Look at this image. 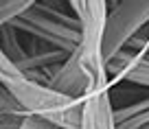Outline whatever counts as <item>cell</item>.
Returning <instances> with one entry per match:
<instances>
[{
	"label": "cell",
	"mask_w": 149,
	"mask_h": 129,
	"mask_svg": "<svg viewBox=\"0 0 149 129\" xmlns=\"http://www.w3.org/2000/svg\"><path fill=\"white\" fill-rule=\"evenodd\" d=\"M0 81L2 88L9 90L22 103L29 116H37L55 125L57 129H81V112H84L81 98L66 96L53 90L51 85L29 79L5 55H0Z\"/></svg>",
	"instance_id": "obj_1"
},
{
	"label": "cell",
	"mask_w": 149,
	"mask_h": 129,
	"mask_svg": "<svg viewBox=\"0 0 149 129\" xmlns=\"http://www.w3.org/2000/svg\"><path fill=\"white\" fill-rule=\"evenodd\" d=\"M18 33H24L31 40H37L51 48L72 55L81 44V22L74 13H64L57 2H37L31 11L11 22Z\"/></svg>",
	"instance_id": "obj_2"
},
{
	"label": "cell",
	"mask_w": 149,
	"mask_h": 129,
	"mask_svg": "<svg viewBox=\"0 0 149 129\" xmlns=\"http://www.w3.org/2000/svg\"><path fill=\"white\" fill-rule=\"evenodd\" d=\"M70 11L81 22V44L77 48L81 68L86 72L88 83L110 79L107 64L103 55V40H105V22L110 2L107 0H70Z\"/></svg>",
	"instance_id": "obj_3"
},
{
	"label": "cell",
	"mask_w": 149,
	"mask_h": 129,
	"mask_svg": "<svg viewBox=\"0 0 149 129\" xmlns=\"http://www.w3.org/2000/svg\"><path fill=\"white\" fill-rule=\"evenodd\" d=\"M147 26H149V0L110 2L105 22V40H103L105 64H110L118 53L127 51V46Z\"/></svg>",
	"instance_id": "obj_4"
},
{
	"label": "cell",
	"mask_w": 149,
	"mask_h": 129,
	"mask_svg": "<svg viewBox=\"0 0 149 129\" xmlns=\"http://www.w3.org/2000/svg\"><path fill=\"white\" fill-rule=\"evenodd\" d=\"M110 79L88 83V92L81 98V129H118L114 120V105H112Z\"/></svg>",
	"instance_id": "obj_5"
},
{
	"label": "cell",
	"mask_w": 149,
	"mask_h": 129,
	"mask_svg": "<svg viewBox=\"0 0 149 129\" xmlns=\"http://www.w3.org/2000/svg\"><path fill=\"white\" fill-rule=\"evenodd\" d=\"M110 83L125 81L140 88H149V55L138 51H123L107 64Z\"/></svg>",
	"instance_id": "obj_6"
},
{
	"label": "cell",
	"mask_w": 149,
	"mask_h": 129,
	"mask_svg": "<svg viewBox=\"0 0 149 129\" xmlns=\"http://www.w3.org/2000/svg\"><path fill=\"white\" fill-rule=\"evenodd\" d=\"M53 90L66 94V96L72 98H84L86 92H88V79H86V72L81 68L79 61V53L74 51L64 64L59 66V70L55 72L53 81L48 83Z\"/></svg>",
	"instance_id": "obj_7"
},
{
	"label": "cell",
	"mask_w": 149,
	"mask_h": 129,
	"mask_svg": "<svg viewBox=\"0 0 149 129\" xmlns=\"http://www.w3.org/2000/svg\"><path fill=\"white\" fill-rule=\"evenodd\" d=\"M2 55L9 57L15 66L22 64L29 57L26 48L22 46V42L18 40V31L13 26H2Z\"/></svg>",
	"instance_id": "obj_8"
},
{
	"label": "cell",
	"mask_w": 149,
	"mask_h": 129,
	"mask_svg": "<svg viewBox=\"0 0 149 129\" xmlns=\"http://www.w3.org/2000/svg\"><path fill=\"white\" fill-rule=\"evenodd\" d=\"M35 0H2L0 2V24L9 26L18 18H22L26 11L33 9Z\"/></svg>",
	"instance_id": "obj_9"
},
{
	"label": "cell",
	"mask_w": 149,
	"mask_h": 129,
	"mask_svg": "<svg viewBox=\"0 0 149 129\" xmlns=\"http://www.w3.org/2000/svg\"><path fill=\"white\" fill-rule=\"evenodd\" d=\"M145 112H149V96L140 98V101H136V103H127V105H123V107H116V110H114V120H116V125H123V123H127V120L136 118V116L145 114Z\"/></svg>",
	"instance_id": "obj_10"
},
{
	"label": "cell",
	"mask_w": 149,
	"mask_h": 129,
	"mask_svg": "<svg viewBox=\"0 0 149 129\" xmlns=\"http://www.w3.org/2000/svg\"><path fill=\"white\" fill-rule=\"evenodd\" d=\"M0 114H9V116H22V118H26L29 112L22 107V103L18 101V98L13 96V94L9 92V90L2 88V92H0Z\"/></svg>",
	"instance_id": "obj_11"
},
{
	"label": "cell",
	"mask_w": 149,
	"mask_h": 129,
	"mask_svg": "<svg viewBox=\"0 0 149 129\" xmlns=\"http://www.w3.org/2000/svg\"><path fill=\"white\" fill-rule=\"evenodd\" d=\"M20 129H57V127L46 123V120H42V118H37V116H26Z\"/></svg>",
	"instance_id": "obj_12"
},
{
	"label": "cell",
	"mask_w": 149,
	"mask_h": 129,
	"mask_svg": "<svg viewBox=\"0 0 149 129\" xmlns=\"http://www.w3.org/2000/svg\"><path fill=\"white\" fill-rule=\"evenodd\" d=\"M24 123L22 116H9V114H0V129H20Z\"/></svg>",
	"instance_id": "obj_13"
},
{
	"label": "cell",
	"mask_w": 149,
	"mask_h": 129,
	"mask_svg": "<svg viewBox=\"0 0 149 129\" xmlns=\"http://www.w3.org/2000/svg\"><path fill=\"white\" fill-rule=\"evenodd\" d=\"M140 53H145V55H149V46H147V48H145V51H140Z\"/></svg>",
	"instance_id": "obj_14"
},
{
	"label": "cell",
	"mask_w": 149,
	"mask_h": 129,
	"mask_svg": "<svg viewBox=\"0 0 149 129\" xmlns=\"http://www.w3.org/2000/svg\"><path fill=\"white\" fill-rule=\"evenodd\" d=\"M145 129H149V127H145Z\"/></svg>",
	"instance_id": "obj_15"
}]
</instances>
